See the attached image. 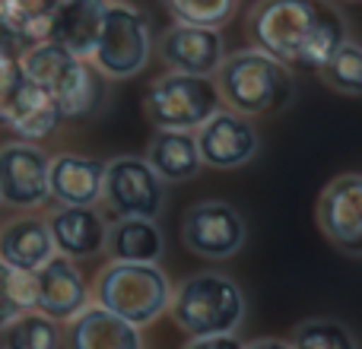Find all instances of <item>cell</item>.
Returning <instances> with one entry per match:
<instances>
[{"label": "cell", "instance_id": "cell-31", "mask_svg": "<svg viewBox=\"0 0 362 349\" xmlns=\"http://www.w3.org/2000/svg\"><path fill=\"white\" fill-rule=\"evenodd\" d=\"M245 349H293L286 340H276V337H267V340H255V343H245Z\"/></svg>", "mask_w": 362, "mask_h": 349}, {"label": "cell", "instance_id": "cell-5", "mask_svg": "<svg viewBox=\"0 0 362 349\" xmlns=\"http://www.w3.org/2000/svg\"><path fill=\"white\" fill-rule=\"evenodd\" d=\"M153 35L146 16L127 0H105L99 38L89 54L105 80H131L150 64Z\"/></svg>", "mask_w": 362, "mask_h": 349}, {"label": "cell", "instance_id": "cell-28", "mask_svg": "<svg viewBox=\"0 0 362 349\" xmlns=\"http://www.w3.org/2000/svg\"><path fill=\"white\" fill-rule=\"evenodd\" d=\"M23 312H35V289H32V273L13 270L10 264L0 261V331L19 318Z\"/></svg>", "mask_w": 362, "mask_h": 349}, {"label": "cell", "instance_id": "cell-12", "mask_svg": "<svg viewBox=\"0 0 362 349\" xmlns=\"http://www.w3.org/2000/svg\"><path fill=\"white\" fill-rule=\"evenodd\" d=\"M32 289H35V312L48 314L57 324H67L74 314H80L89 305L86 276L80 273L76 261L57 251L42 267L32 270Z\"/></svg>", "mask_w": 362, "mask_h": 349}, {"label": "cell", "instance_id": "cell-4", "mask_svg": "<svg viewBox=\"0 0 362 349\" xmlns=\"http://www.w3.org/2000/svg\"><path fill=\"white\" fill-rule=\"evenodd\" d=\"M95 305L115 312L118 318L131 321L134 327H150L169 312L172 280L159 264H127L112 261L99 270L93 286Z\"/></svg>", "mask_w": 362, "mask_h": 349}, {"label": "cell", "instance_id": "cell-9", "mask_svg": "<svg viewBox=\"0 0 362 349\" xmlns=\"http://www.w3.org/2000/svg\"><path fill=\"white\" fill-rule=\"evenodd\" d=\"M197 140L200 162L210 165L216 172H232L248 165L261 150V137L251 118L232 112V108H219L213 112L204 124L194 131Z\"/></svg>", "mask_w": 362, "mask_h": 349}, {"label": "cell", "instance_id": "cell-18", "mask_svg": "<svg viewBox=\"0 0 362 349\" xmlns=\"http://www.w3.org/2000/svg\"><path fill=\"white\" fill-rule=\"evenodd\" d=\"M0 124L10 127L19 140L38 143V140H45L48 134H54V127L61 124V112H57L54 99H51L42 86H35V83H29L23 76V83H19L16 93H13Z\"/></svg>", "mask_w": 362, "mask_h": 349}, {"label": "cell", "instance_id": "cell-19", "mask_svg": "<svg viewBox=\"0 0 362 349\" xmlns=\"http://www.w3.org/2000/svg\"><path fill=\"white\" fill-rule=\"evenodd\" d=\"M102 13H105V0H64L51 16L48 38L67 48L70 54L89 61L99 38Z\"/></svg>", "mask_w": 362, "mask_h": 349}, {"label": "cell", "instance_id": "cell-24", "mask_svg": "<svg viewBox=\"0 0 362 349\" xmlns=\"http://www.w3.org/2000/svg\"><path fill=\"white\" fill-rule=\"evenodd\" d=\"M4 349H61V324L42 312H23L4 327Z\"/></svg>", "mask_w": 362, "mask_h": 349}, {"label": "cell", "instance_id": "cell-6", "mask_svg": "<svg viewBox=\"0 0 362 349\" xmlns=\"http://www.w3.org/2000/svg\"><path fill=\"white\" fill-rule=\"evenodd\" d=\"M219 108L223 99L213 76L169 70L156 76L144 93V114L156 131H197Z\"/></svg>", "mask_w": 362, "mask_h": 349}, {"label": "cell", "instance_id": "cell-1", "mask_svg": "<svg viewBox=\"0 0 362 349\" xmlns=\"http://www.w3.org/2000/svg\"><path fill=\"white\" fill-rule=\"evenodd\" d=\"M248 38L286 67L318 70L346 38V23L331 0H257Z\"/></svg>", "mask_w": 362, "mask_h": 349}, {"label": "cell", "instance_id": "cell-32", "mask_svg": "<svg viewBox=\"0 0 362 349\" xmlns=\"http://www.w3.org/2000/svg\"><path fill=\"white\" fill-rule=\"evenodd\" d=\"M331 4H362V0H331Z\"/></svg>", "mask_w": 362, "mask_h": 349}, {"label": "cell", "instance_id": "cell-15", "mask_svg": "<svg viewBox=\"0 0 362 349\" xmlns=\"http://www.w3.org/2000/svg\"><path fill=\"white\" fill-rule=\"evenodd\" d=\"M48 232L54 251L70 261L95 257L105 251V229L108 223L95 206H57L48 219Z\"/></svg>", "mask_w": 362, "mask_h": 349}, {"label": "cell", "instance_id": "cell-8", "mask_svg": "<svg viewBox=\"0 0 362 349\" xmlns=\"http://www.w3.org/2000/svg\"><path fill=\"white\" fill-rule=\"evenodd\" d=\"M245 219L226 200H197L181 216V242L194 257L226 261L245 244Z\"/></svg>", "mask_w": 362, "mask_h": 349}, {"label": "cell", "instance_id": "cell-20", "mask_svg": "<svg viewBox=\"0 0 362 349\" xmlns=\"http://www.w3.org/2000/svg\"><path fill=\"white\" fill-rule=\"evenodd\" d=\"M165 251V238L156 219L144 216H121L105 229V254L112 261L127 264H159Z\"/></svg>", "mask_w": 362, "mask_h": 349}, {"label": "cell", "instance_id": "cell-11", "mask_svg": "<svg viewBox=\"0 0 362 349\" xmlns=\"http://www.w3.org/2000/svg\"><path fill=\"white\" fill-rule=\"evenodd\" d=\"M51 156L38 143L16 140L0 146V200L16 210H32L48 200Z\"/></svg>", "mask_w": 362, "mask_h": 349}, {"label": "cell", "instance_id": "cell-22", "mask_svg": "<svg viewBox=\"0 0 362 349\" xmlns=\"http://www.w3.org/2000/svg\"><path fill=\"white\" fill-rule=\"evenodd\" d=\"M54 254L48 223L38 216H19L0 229V261L10 264L13 270L32 273Z\"/></svg>", "mask_w": 362, "mask_h": 349}, {"label": "cell", "instance_id": "cell-14", "mask_svg": "<svg viewBox=\"0 0 362 349\" xmlns=\"http://www.w3.org/2000/svg\"><path fill=\"white\" fill-rule=\"evenodd\" d=\"M64 349H144V333L102 305H86L61 331Z\"/></svg>", "mask_w": 362, "mask_h": 349}, {"label": "cell", "instance_id": "cell-16", "mask_svg": "<svg viewBox=\"0 0 362 349\" xmlns=\"http://www.w3.org/2000/svg\"><path fill=\"white\" fill-rule=\"evenodd\" d=\"M105 162L93 156L61 153L48 165V197L61 206H95L102 197Z\"/></svg>", "mask_w": 362, "mask_h": 349}, {"label": "cell", "instance_id": "cell-30", "mask_svg": "<svg viewBox=\"0 0 362 349\" xmlns=\"http://www.w3.org/2000/svg\"><path fill=\"white\" fill-rule=\"evenodd\" d=\"M185 349H245L238 333H213V337H187Z\"/></svg>", "mask_w": 362, "mask_h": 349}, {"label": "cell", "instance_id": "cell-21", "mask_svg": "<svg viewBox=\"0 0 362 349\" xmlns=\"http://www.w3.org/2000/svg\"><path fill=\"white\" fill-rule=\"evenodd\" d=\"M146 162L165 184H185L194 181L204 169L197 153L194 131H156L146 146Z\"/></svg>", "mask_w": 362, "mask_h": 349}, {"label": "cell", "instance_id": "cell-10", "mask_svg": "<svg viewBox=\"0 0 362 349\" xmlns=\"http://www.w3.org/2000/svg\"><path fill=\"white\" fill-rule=\"evenodd\" d=\"M318 229L337 251L346 257L362 261V174L346 172L337 174L331 184L321 191L318 206Z\"/></svg>", "mask_w": 362, "mask_h": 349}, {"label": "cell", "instance_id": "cell-17", "mask_svg": "<svg viewBox=\"0 0 362 349\" xmlns=\"http://www.w3.org/2000/svg\"><path fill=\"white\" fill-rule=\"evenodd\" d=\"M48 95L54 99L61 121H76L93 114L105 99V76L93 67V61L86 57H70L64 64L61 76L54 80V86L48 89Z\"/></svg>", "mask_w": 362, "mask_h": 349}, {"label": "cell", "instance_id": "cell-23", "mask_svg": "<svg viewBox=\"0 0 362 349\" xmlns=\"http://www.w3.org/2000/svg\"><path fill=\"white\" fill-rule=\"evenodd\" d=\"M61 0H0V19L23 38L25 45L48 38L51 16Z\"/></svg>", "mask_w": 362, "mask_h": 349}, {"label": "cell", "instance_id": "cell-25", "mask_svg": "<svg viewBox=\"0 0 362 349\" xmlns=\"http://www.w3.org/2000/svg\"><path fill=\"white\" fill-rule=\"evenodd\" d=\"M318 73L325 80V86L334 89V93L362 95V45L344 38L337 45V51L318 67Z\"/></svg>", "mask_w": 362, "mask_h": 349}, {"label": "cell", "instance_id": "cell-27", "mask_svg": "<svg viewBox=\"0 0 362 349\" xmlns=\"http://www.w3.org/2000/svg\"><path fill=\"white\" fill-rule=\"evenodd\" d=\"M289 346L293 349H359L350 327L334 321V318L302 321V324L293 331Z\"/></svg>", "mask_w": 362, "mask_h": 349}, {"label": "cell", "instance_id": "cell-2", "mask_svg": "<svg viewBox=\"0 0 362 349\" xmlns=\"http://www.w3.org/2000/svg\"><path fill=\"white\" fill-rule=\"evenodd\" d=\"M223 108L245 118L280 114L296 95V70L261 48H245L226 54L213 73Z\"/></svg>", "mask_w": 362, "mask_h": 349}, {"label": "cell", "instance_id": "cell-29", "mask_svg": "<svg viewBox=\"0 0 362 349\" xmlns=\"http://www.w3.org/2000/svg\"><path fill=\"white\" fill-rule=\"evenodd\" d=\"M19 48H10V45H0V121H4V112L10 105L16 86L23 83V67H19Z\"/></svg>", "mask_w": 362, "mask_h": 349}, {"label": "cell", "instance_id": "cell-7", "mask_svg": "<svg viewBox=\"0 0 362 349\" xmlns=\"http://www.w3.org/2000/svg\"><path fill=\"white\" fill-rule=\"evenodd\" d=\"M99 200L115 213V219H156L165 210V181L150 169L144 156H115L112 162H105Z\"/></svg>", "mask_w": 362, "mask_h": 349}, {"label": "cell", "instance_id": "cell-3", "mask_svg": "<svg viewBox=\"0 0 362 349\" xmlns=\"http://www.w3.org/2000/svg\"><path fill=\"white\" fill-rule=\"evenodd\" d=\"M169 314L187 337L235 333L245 321V292L232 276L216 270L194 273L172 289Z\"/></svg>", "mask_w": 362, "mask_h": 349}, {"label": "cell", "instance_id": "cell-26", "mask_svg": "<svg viewBox=\"0 0 362 349\" xmlns=\"http://www.w3.org/2000/svg\"><path fill=\"white\" fill-rule=\"evenodd\" d=\"M242 0H163L169 16L185 25H204V29H223L232 23Z\"/></svg>", "mask_w": 362, "mask_h": 349}, {"label": "cell", "instance_id": "cell-13", "mask_svg": "<svg viewBox=\"0 0 362 349\" xmlns=\"http://www.w3.org/2000/svg\"><path fill=\"white\" fill-rule=\"evenodd\" d=\"M156 54L165 70L194 73V76H213L226 57V45H223L219 29L175 23L159 35Z\"/></svg>", "mask_w": 362, "mask_h": 349}]
</instances>
